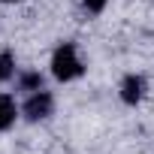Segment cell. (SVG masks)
<instances>
[{"mask_svg":"<svg viewBox=\"0 0 154 154\" xmlns=\"http://www.w3.org/2000/svg\"><path fill=\"white\" fill-rule=\"evenodd\" d=\"M82 72H85V63L79 57V48L72 42L57 45V51L51 54V75L57 82H72V79H79Z\"/></svg>","mask_w":154,"mask_h":154,"instance_id":"6da1fadb","label":"cell"},{"mask_svg":"<svg viewBox=\"0 0 154 154\" xmlns=\"http://www.w3.org/2000/svg\"><path fill=\"white\" fill-rule=\"evenodd\" d=\"M106 3H109V0H82V6H85L88 12H103Z\"/></svg>","mask_w":154,"mask_h":154,"instance_id":"52a82bcc","label":"cell"},{"mask_svg":"<svg viewBox=\"0 0 154 154\" xmlns=\"http://www.w3.org/2000/svg\"><path fill=\"white\" fill-rule=\"evenodd\" d=\"M142 97H145V79H142V75H124V82H121V100L127 106H136Z\"/></svg>","mask_w":154,"mask_h":154,"instance_id":"3957f363","label":"cell"},{"mask_svg":"<svg viewBox=\"0 0 154 154\" xmlns=\"http://www.w3.org/2000/svg\"><path fill=\"white\" fill-rule=\"evenodd\" d=\"M39 88H42V75H39V72H24L21 79H18V91L33 94V91H39Z\"/></svg>","mask_w":154,"mask_h":154,"instance_id":"5b68a950","label":"cell"},{"mask_svg":"<svg viewBox=\"0 0 154 154\" xmlns=\"http://www.w3.org/2000/svg\"><path fill=\"white\" fill-rule=\"evenodd\" d=\"M12 69H15V60H12V54H0V82H6L9 75H12Z\"/></svg>","mask_w":154,"mask_h":154,"instance_id":"8992f818","label":"cell"},{"mask_svg":"<svg viewBox=\"0 0 154 154\" xmlns=\"http://www.w3.org/2000/svg\"><path fill=\"white\" fill-rule=\"evenodd\" d=\"M15 115H18L15 100H12V97H6V94H0V133L9 130V127L15 124Z\"/></svg>","mask_w":154,"mask_h":154,"instance_id":"277c9868","label":"cell"},{"mask_svg":"<svg viewBox=\"0 0 154 154\" xmlns=\"http://www.w3.org/2000/svg\"><path fill=\"white\" fill-rule=\"evenodd\" d=\"M51 109H54V97L39 88V91L27 94V100H24V106H21V115H24L27 121H42V118L51 115Z\"/></svg>","mask_w":154,"mask_h":154,"instance_id":"7a4b0ae2","label":"cell"},{"mask_svg":"<svg viewBox=\"0 0 154 154\" xmlns=\"http://www.w3.org/2000/svg\"><path fill=\"white\" fill-rule=\"evenodd\" d=\"M3 3H15V0H3Z\"/></svg>","mask_w":154,"mask_h":154,"instance_id":"ba28073f","label":"cell"}]
</instances>
